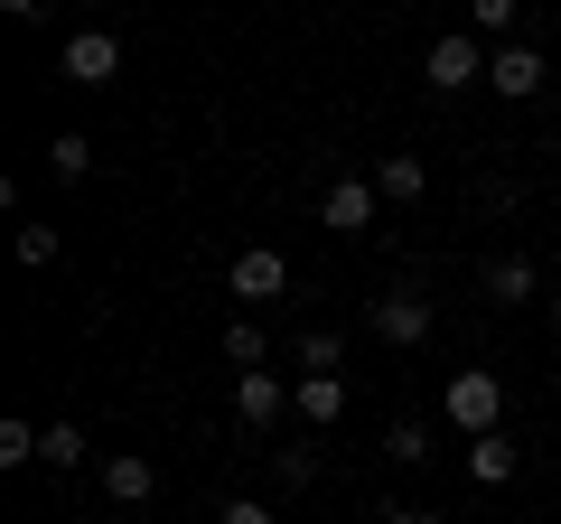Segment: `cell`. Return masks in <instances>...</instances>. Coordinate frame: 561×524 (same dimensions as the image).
Returning <instances> with one entry per match:
<instances>
[{
	"label": "cell",
	"mask_w": 561,
	"mask_h": 524,
	"mask_svg": "<svg viewBox=\"0 0 561 524\" xmlns=\"http://www.w3.org/2000/svg\"><path fill=\"white\" fill-rule=\"evenodd\" d=\"M486 84H496V94L505 103H534L542 94V84H552V66H542V47H486Z\"/></svg>",
	"instance_id": "8992f818"
},
{
	"label": "cell",
	"mask_w": 561,
	"mask_h": 524,
	"mask_svg": "<svg viewBox=\"0 0 561 524\" xmlns=\"http://www.w3.org/2000/svg\"><path fill=\"white\" fill-rule=\"evenodd\" d=\"M47 169H57V187H76L84 169H94V141H84V132H57V141H47Z\"/></svg>",
	"instance_id": "2e32d148"
},
{
	"label": "cell",
	"mask_w": 561,
	"mask_h": 524,
	"mask_svg": "<svg viewBox=\"0 0 561 524\" xmlns=\"http://www.w3.org/2000/svg\"><path fill=\"white\" fill-rule=\"evenodd\" d=\"M383 524H449V515H431V505H383Z\"/></svg>",
	"instance_id": "603a6c76"
},
{
	"label": "cell",
	"mask_w": 561,
	"mask_h": 524,
	"mask_svg": "<svg viewBox=\"0 0 561 524\" xmlns=\"http://www.w3.org/2000/svg\"><path fill=\"white\" fill-rule=\"evenodd\" d=\"M38 459L57 468V478H66V468H84V459H94V441H84V422H47V441H38Z\"/></svg>",
	"instance_id": "5bb4252c"
},
{
	"label": "cell",
	"mask_w": 561,
	"mask_h": 524,
	"mask_svg": "<svg viewBox=\"0 0 561 524\" xmlns=\"http://www.w3.org/2000/svg\"><path fill=\"white\" fill-rule=\"evenodd\" d=\"M225 291H234V300H280V291H290V262H280V243H243L234 272H225Z\"/></svg>",
	"instance_id": "52a82bcc"
},
{
	"label": "cell",
	"mask_w": 561,
	"mask_h": 524,
	"mask_svg": "<svg viewBox=\"0 0 561 524\" xmlns=\"http://www.w3.org/2000/svg\"><path fill=\"white\" fill-rule=\"evenodd\" d=\"M234 422L243 431H272L280 422V375H234Z\"/></svg>",
	"instance_id": "9c48e42d"
},
{
	"label": "cell",
	"mask_w": 561,
	"mask_h": 524,
	"mask_svg": "<svg viewBox=\"0 0 561 524\" xmlns=\"http://www.w3.org/2000/svg\"><path fill=\"white\" fill-rule=\"evenodd\" d=\"M290 356H300V375H337V365H346V338H337V328H309Z\"/></svg>",
	"instance_id": "9a60e30c"
},
{
	"label": "cell",
	"mask_w": 561,
	"mask_h": 524,
	"mask_svg": "<svg viewBox=\"0 0 561 524\" xmlns=\"http://www.w3.org/2000/svg\"><path fill=\"white\" fill-rule=\"evenodd\" d=\"M552 160H561V122H552Z\"/></svg>",
	"instance_id": "d4e9b609"
},
{
	"label": "cell",
	"mask_w": 561,
	"mask_h": 524,
	"mask_svg": "<svg viewBox=\"0 0 561 524\" xmlns=\"http://www.w3.org/2000/svg\"><path fill=\"white\" fill-rule=\"evenodd\" d=\"M272 468H280V487L300 497V487H319V449H272Z\"/></svg>",
	"instance_id": "ffe728a7"
},
{
	"label": "cell",
	"mask_w": 561,
	"mask_h": 524,
	"mask_svg": "<svg viewBox=\"0 0 561 524\" xmlns=\"http://www.w3.org/2000/svg\"><path fill=\"white\" fill-rule=\"evenodd\" d=\"M103 497H113L122 515H131V505H150V497H160V468L140 459V449H113V459H103Z\"/></svg>",
	"instance_id": "ba28073f"
},
{
	"label": "cell",
	"mask_w": 561,
	"mask_h": 524,
	"mask_svg": "<svg viewBox=\"0 0 561 524\" xmlns=\"http://www.w3.org/2000/svg\"><path fill=\"white\" fill-rule=\"evenodd\" d=\"M20 262L47 272V262H57V225H20Z\"/></svg>",
	"instance_id": "44dd1931"
},
{
	"label": "cell",
	"mask_w": 561,
	"mask_h": 524,
	"mask_svg": "<svg viewBox=\"0 0 561 524\" xmlns=\"http://www.w3.org/2000/svg\"><path fill=\"white\" fill-rule=\"evenodd\" d=\"M552 403H561V365H552Z\"/></svg>",
	"instance_id": "484cf974"
},
{
	"label": "cell",
	"mask_w": 561,
	"mask_h": 524,
	"mask_svg": "<svg viewBox=\"0 0 561 524\" xmlns=\"http://www.w3.org/2000/svg\"><path fill=\"white\" fill-rule=\"evenodd\" d=\"M375 187H383V206H421V197H431V169H421L412 150H393V160L375 169Z\"/></svg>",
	"instance_id": "8fae6325"
},
{
	"label": "cell",
	"mask_w": 561,
	"mask_h": 524,
	"mask_svg": "<svg viewBox=\"0 0 561 524\" xmlns=\"http://www.w3.org/2000/svg\"><path fill=\"white\" fill-rule=\"evenodd\" d=\"M57 76L84 84V94H103V84L122 76V38H113V29H76V38H66V57H57Z\"/></svg>",
	"instance_id": "277c9868"
},
{
	"label": "cell",
	"mask_w": 561,
	"mask_h": 524,
	"mask_svg": "<svg viewBox=\"0 0 561 524\" xmlns=\"http://www.w3.org/2000/svg\"><path fill=\"white\" fill-rule=\"evenodd\" d=\"M262 356H272V338H262L253 319H234V328H225V365H243V375H262Z\"/></svg>",
	"instance_id": "e0dca14e"
},
{
	"label": "cell",
	"mask_w": 561,
	"mask_h": 524,
	"mask_svg": "<svg viewBox=\"0 0 561 524\" xmlns=\"http://www.w3.org/2000/svg\"><path fill=\"white\" fill-rule=\"evenodd\" d=\"M383 459H393V468H421V459H431V431H421V422H393V431H383Z\"/></svg>",
	"instance_id": "d6986e66"
},
{
	"label": "cell",
	"mask_w": 561,
	"mask_h": 524,
	"mask_svg": "<svg viewBox=\"0 0 561 524\" xmlns=\"http://www.w3.org/2000/svg\"><path fill=\"white\" fill-rule=\"evenodd\" d=\"M365 328H375L383 346H431V328H440V309L421 300V291H383V300H365Z\"/></svg>",
	"instance_id": "3957f363"
},
{
	"label": "cell",
	"mask_w": 561,
	"mask_h": 524,
	"mask_svg": "<svg viewBox=\"0 0 561 524\" xmlns=\"http://www.w3.org/2000/svg\"><path fill=\"white\" fill-rule=\"evenodd\" d=\"M290 412H300L309 431L337 422V412H346V384H337V375H300V384H290Z\"/></svg>",
	"instance_id": "30bf717a"
},
{
	"label": "cell",
	"mask_w": 561,
	"mask_h": 524,
	"mask_svg": "<svg viewBox=\"0 0 561 524\" xmlns=\"http://www.w3.org/2000/svg\"><path fill=\"white\" fill-rule=\"evenodd\" d=\"M542 309H552V328H561V291H552V300H542Z\"/></svg>",
	"instance_id": "cb8c5ba5"
},
{
	"label": "cell",
	"mask_w": 561,
	"mask_h": 524,
	"mask_svg": "<svg viewBox=\"0 0 561 524\" xmlns=\"http://www.w3.org/2000/svg\"><path fill=\"white\" fill-rule=\"evenodd\" d=\"M440 412H449V422L468 431V441H486V431H505V375H496V365H468V375H449Z\"/></svg>",
	"instance_id": "6da1fadb"
},
{
	"label": "cell",
	"mask_w": 561,
	"mask_h": 524,
	"mask_svg": "<svg viewBox=\"0 0 561 524\" xmlns=\"http://www.w3.org/2000/svg\"><path fill=\"white\" fill-rule=\"evenodd\" d=\"M38 441H47V431L10 412V422H0V468H28V459H38Z\"/></svg>",
	"instance_id": "ac0fdd59"
},
{
	"label": "cell",
	"mask_w": 561,
	"mask_h": 524,
	"mask_svg": "<svg viewBox=\"0 0 561 524\" xmlns=\"http://www.w3.org/2000/svg\"><path fill=\"white\" fill-rule=\"evenodd\" d=\"M421 76H431V94H459V84H486V38H478V29H449V38H431Z\"/></svg>",
	"instance_id": "7a4b0ae2"
},
{
	"label": "cell",
	"mask_w": 561,
	"mask_h": 524,
	"mask_svg": "<svg viewBox=\"0 0 561 524\" xmlns=\"http://www.w3.org/2000/svg\"><path fill=\"white\" fill-rule=\"evenodd\" d=\"M375 216H383V187L375 179H328V197H319L328 235H375Z\"/></svg>",
	"instance_id": "5b68a950"
},
{
	"label": "cell",
	"mask_w": 561,
	"mask_h": 524,
	"mask_svg": "<svg viewBox=\"0 0 561 524\" xmlns=\"http://www.w3.org/2000/svg\"><path fill=\"white\" fill-rule=\"evenodd\" d=\"M515 468H524V449L505 441V431H486V441H468V478H478V487H505Z\"/></svg>",
	"instance_id": "7c38bea8"
},
{
	"label": "cell",
	"mask_w": 561,
	"mask_h": 524,
	"mask_svg": "<svg viewBox=\"0 0 561 524\" xmlns=\"http://www.w3.org/2000/svg\"><path fill=\"white\" fill-rule=\"evenodd\" d=\"M216 524H280V515H272V505H262V497H234V505H225Z\"/></svg>",
	"instance_id": "7402d4cb"
},
{
	"label": "cell",
	"mask_w": 561,
	"mask_h": 524,
	"mask_svg": "<svg viewBox=\"0 0 561 524\" xmlns=\"http://www.w3.org/2000/svg\"><path fill=\"white\" fill-rule=\"evenodd\" d=\"M534 291H542L534 253H496V262H486V300H534Z\"/></svg>",
	"instance_id": "4fadbf2b"
}]
</instances>
